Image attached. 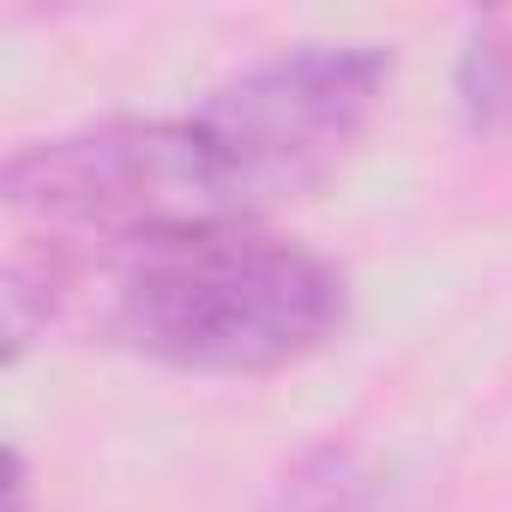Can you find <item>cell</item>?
<instances>
[{
    "label": "cell",
    "mask_w": 512,
    "mask_h": 512,
    "mask_svg": "<svg viewBox=\"0 0 512 512\" xmlns=\"http://www.w3.org/2000/svg\"><path fill=\"white\" fill-rule=\"evenodd\" d=\"M7 512H31V476H25V452H7Z\"/></svg>",
    "instance_id": "obj_4"
},
{
    "label": "cell",
    "mask_w": 512,
    "mask_h": 512,
    "mask_svg": "<svg viewBox=\"0 0 512 512\" xmlns=\"http://www.w3.org/2000/svg\"><path fill=\"white\" fill-rule=\"evenodd\" d=\"M392 85V55L356 37H308L211 85L187 121L235 217H266L314 193L368 133Z\"/></svg>",
    "instance_id": "obj_2"
},
{
    "label": "cell",
    "mask_w": 512,
    "mask_h": 512,
    "mask_svg": "<svg viewBox=\"0 0 512 512\" xmlns=\"http://www.w3.org/2000/svg\"><path fill=\"white\" fill-rule=\"evenodd\" d=\"M344 272L266 217H217L103 253V326L145 362L205 380L296 368L344 326Z\"/></svg>",
    "instance_id": "obj_1"
},
{
    "label": "cell",
    "mask_w": 512,
    "mask_h": 512,
    "mask_svg": "<svg viewBox=\"0 0 512 512\" xmlns=\"http://www.w3.org/2000/svg\"><path fill=\"white\" fill-rule=\"evenodd\" d=\"M0 199L49 241H97V260L163 229L235 217L187 115H115L31 139L0 169Z\"/></svg>",
    "instance_id": "obj_3"
}]
</instances>
